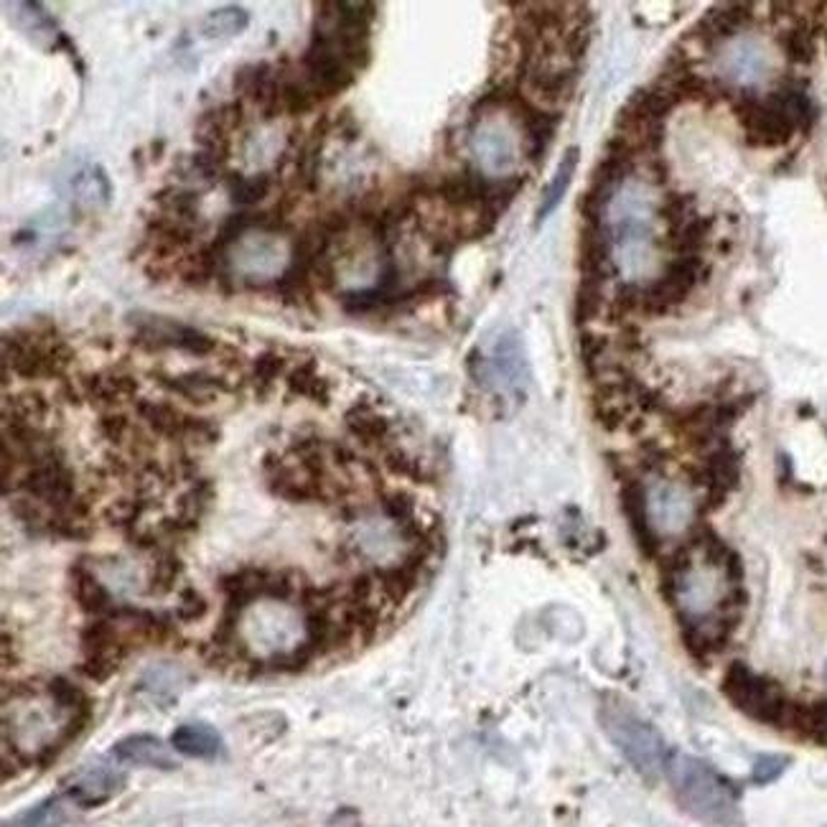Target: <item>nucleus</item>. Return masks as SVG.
I'll list each match as a JSON object with an SVG mask.
<instances>
[{"label": "nucleus", "instance_id": "1", "mask_svg": "<svg viewBox=\"0 0 827 827\" xmlns=\"http://www.w3.org/2000/svg\"><path fill=\"white\" fill-rule=\"evenodd\" d=\"M733 555L716 532L700 530L667 558V598L698 657L721 652L741 619L744 591L731 573Z\"/></svg>", "mask_w": 827, "mask_h": 827}, {"label": "nucleus", "instance_id": "2", "mask_svg": "<svg viewBox=\"0 0 827 827\" xmlns=\"http://www.w3.org/2000/svg\"><path fill=\"white\" fill-rule=\"evenodd\" d=\"M667 779L682 810L713 825H726L736 812V797L723 777H718L708 764L688 754H670L667 759Z\"/></svg>", "mask_w": 827, "mask_h": 827}, {"label": "nucleus", "instance_id": "3", "mask_svg": "<svg viewBox=\"0 0 827 827\" xmlns=\"http://www.w3.org/2000/svg\"><path fill=\"white\" fill-rule=\"evenodd\" d=\"M606 733L614 741L616 749L624 754V759L637 769L642 777L654 779L665 772L670 751H667L665 741L647 721L632 713V710L619 708V705H609L601 713Z\"/></svg>", "mask_w": 827, "mask_h": 827}, {"label": "nucleus", "instance_id": "4", "mask_svg": "<svg viewBox=\"0 0 827 827\" xmlns=\"http://www.w3.org/2000/svg\"><path fill=\"white\" fill-rule=\"evenodd\" d=\"M723 693L736 705L741 713L749 718L769 726H789L794 713V703L784 695L782 685L774 682L772 677L759 675L749 670L746 665H731L726 680H723Z\"/></svg>", "mask_w": 827, "mask_h": 827}, {"label": "nucleus", "instance_id": "5", "mask_svg": "<svg viewBox=\"0 0 827 827\" xmlns=\"http://www.w3.org/2000/svg\"><path fill=\"white\" fill-rule=\"evenodd\" d=\"M133 347L140 352L156 354L163 349H179V352L191 354V357H209L219 352V341L214 336L204 334L202 329L179 321L163 319V316H151L148 321H140L133 334Z\"/></svg>", "mask_w": 827, "mask_h": 827}, {"label": "nucleus", "instance_id": "6", "mask_svg": "<svg viewBox=\"0 0 827 827\" xmlns=\"http://www.w3.org/2000/svg\"><path fill=\"white\" fill-rule=\"evenodd\" d=\"M301 64L303 72H306L303 77L311 84V90L316 92L319 100L341 95V92L352 87L354 77H357L354 69L336 54L334 46L329 44V36L321 28H313L311 44L303 51Z\"/></svg>", "mask_w": 827, "mask_h": 827}, {"label": "nucleus", "instance_id": "7", "mask_svg": "<svg viewBox=\"0 0 827 827\" xmlns=\"http://www.w3.org/2000/svg\"><path fill=\"white\" fill-rule=\"evenodd\" d=\"M18 489L28 494L34 502L44 504L49 512H64L74 504L77 494V476L69 469L64 451H59L51 459L41 461V464L26 469L21 476Z\"/></svg>", "mask_w": 827, "mask_h": 827}, {"label": "nucleus", "instance_id": "8", "mask_svg": "<svg viewBox=\"0 0 827 827\" xmlns=\"http://www.w3.org/2000/svg\"><path fill=\"white\" fill-rule=\"evenodd\" d=\"M82 649L84 662L82 672L95 682H107L123 665L128 654V642L123 632L110 616H100L97 621L87 624L82 629Z\"/></svg>", "mask_w": 827, "mask_h": 827}, {"label": "nucleus", "instance_id": "9", "mask_svg": "<svg viewBox=\"0 0 827 827\" xmlns=\"http://www.w3.org/2000/svg\"><path fill=\"white\" fill-rule=\"evenodd\" d=\"M125 777L110 764H90L67 779L64 792L79 807H97L110 802L123 789Z\"/></svg>", "mask_w": 827, "mask_h": 827}, {"label": "nucleus", "instance_id": "10", "mask_svg": "<svg viewBox=\"0 0 827 827\" xmlns=\"http://www.w3.org/2000/svg\"><path fill=\"white\" fill-rule=\"evenodd\" d=\"M153 377H156V382L163 390L184 397L191 405H209L219 395H227V392L235 390L227 377L214 375V372H207V369H191V372H181V375L156 372Z\"/></svg>", "mask_w": 827, "mask_h": 827}, {"label": "nucleus", "instance_id": "11", "mask_svg": "<svg viewBox=\"0 0 827 827\" xmlns=\"http://www.w3.org/2000/svg\"><path fill=\"white\" fill-rule=\"evenodd\" d=\"M79 387L87 403H92L100 410H115L123 400L138 395L140 382L128 372H90L79 377Z\"/></svg>", "mask_w": 827, "mask_h": 827}, {"label": "nucleus", "instance_id": "12", "mask_svg": "<svg viewBox=\"0 0 827 827\" xmlns=\"http://www.w3.org/2000/svg\"><path fill=\"white\" fill-rule=\"evenodd\" d=\"M621 504H624V515H626V520H629V525H632L634 540L639 543L642 553L657 555L662 540L657 537V532H654L652 522H649L647 487H644L642 481H637V479L626 481L624 489H621Z\"/></svg>", "mask_w": 827, "mask_h": 827}, {"label": "nucleus", "instance_id": "13", "mask_svg": "<svg viewBox=\"0 0 827 827\" xmlns=\"http://www.w3.org/2000/svg\"><path fill=\"white\" fill-rule=\"evenodd\" d=\"M135 413L156 436L174 443H186L191 418H194V415L184 413V410L176 408L174 403H166V400H138Z\"/></svg>", "mask_w": 827, "mask_h": 827}, {"label": "nucleus", "instance_id": "14", "mask_svg": "<svg viewBox=\"0 0 827 827\" xmlns=\"http://www.w3.org/2000/svg\"><path fill=\"white\" fill-rule=\"evenodd\" d=\"M344 425L347 431L357 438L362 446L367 448H390L392 425L385 415L377 413L375 405L369 403H354L344 415Z\"/></svg>", "mask_w": 827, "mask_h": 827}, {"label": "nucleus", "instance_id": "15", "mask_svg": "<svg viewBox=\"0 0 827 827\" xmlns=\"http://www.w3.org/2000/svg\"><path fill=\"white\" fill-rule=\"evenodd\" d=\"M112 754H115V759L135 766H151V769H174L176 766L161 738L148 736V733L123 738V741L112 746Z\"/></svg>", "mask_w": 827, "mask_h": 827}, {"label": "nucleus", "instance_id": "16", "mask_svg": "<svg viewBox=\"0 0 827 827\" xmlns=\"http://www.w3.org/2000/svg\"><path fill=\"white\" fill-rule=\"evenodd\" d=\"M69 576H72V593L79 609L87 611V614H95L97 619H100V616H110L115 604H112V596L105 588V583L95 576V570L87 568V565L79 560V563L72 565Z\"/></svg>", "mask_w": 827, "mask_h": 827}, {"label": "nucleus", "instance_id": "17", "mask_svg": "<svg viewBox=\"0 0 827 827\" xmlns=\"http://www.w3.org/2000/svg\"><path fill=\"white\" fill-rule=\"evenodd\" d=\"M171 746L191 759H217L224 751L222 736L207 723H186L171 736Z\"/></svg>", "mask_w": 827, "mask_h": 827}, {"label": "nucleus", "instance_id": "18", "mask_svg": "<svg viewBox=\"0 0 827 827\" xmlns=\"http://www.w3.org/2000/svg\"><path fill=\"white\" fill-rule=\"evenodd\" d=\"M285 385H288V392L296 397H306L313 405H326L331 403V382L326 377L319 375V362L316 359H303L296 367L285 375Z\"/></svg>", "mask_w": 827, "mask_h": 827}, {"label": "nucleus", "instance_id": "19", "mask_svg": "<svg viewBox=\"0 0 827 827\" xmlns=\"http://www.w3.org/2000/svg\"><path fill=\"white\" fill-rule=\"evenodd\" d=\"M224 186H227L232 204L250 212V207H255V204L263 202L265 196H270V191H273V174L260 171L255 176H245L240 171H230V174L224 176Z\"/></svg>", "mask_w": 827, "mask_h": 827}, {"label": "nucleus", "instance_id": "20", "mask_svg": "<svg viewBox=\"0 0 827 827\" xmlns=\"http://www.w3.org/2000/svg\"><path fill=\"white\" fill-rule=\"evenodd\" d=\"M212 502H214L212 479L191 481V487L179 497V509H176V517H179L181 525L186 527V532L199 530V522L204 520V515L209 512Z\"/></svg>", "mask_w": 827, "mask_h": 827}, {"label": "nucleus", "instance_id": "21", "mask_svg": "<svg viewBox=\"0 0 827 827\" xmlns=\"http://www.w3.org/2000/svg\"><path fill=\"white\" fill-rule=\"evenodd\" d=\"M153 204H156L161 214H168V217L194 224L196 219H199L202 196H199V191L181 189V186L168 184L153 194Z\"/></svg>", "mask_w": 827, "mask_h": 827}, {"label": "nucleus", "instance_id": "22", "mask_svg": "<svg viewBox=\"0 0 827 827\" xmlns=\"http://www.w3.org/2000/svg\"><path fill=\"white\" fill-rule=\"evenodd\" d=\"M148 509H153V497H123L115 499L110 507L105 509V522L112 527V530H120L123 535H130L133 530H138L140 520L146 515Z\"/></svg>", "mask_w": 827, "mask_h": 827}, {"label": "nucleus", "instance_id": "23", "mask_svg": "<svg viewBox=\"0 0 827 827\" xmlns=\"http://www.w3.org/2000/svg\"><path fill=\"white\" fill-rule=\"evenodd\" d=\"M51 403L46 400L44 392L26 390L18 395H6V405H3V418H16L31 425H44L49 418Z\"/></svg>", "mask_w": 827, "mask_h": 827}, {"label": "nucleus", "instance_id": "24", "mask_svg": "<svg viewBox=\"0 0 827 827\" xmlns=\"http://www.w3.org/2000/svg\"><path fill=\"white\" fill-rule=\"evenodd\" d=\"M749 11H751V8L741 6V3H736V6L716 8V11H710L708 16L703 18V23L698 26V31H705L703 39H708V41L726 39V36L736 34L738 28H744V23L751 18Z\"/></svg>", "mask_w": 827, "mask_h": 827}, {"label": "nucleus", "instance_id": "25", "mask_svg": "<svg viewBox=\"0 0 827 827\" xmlns=\"http://www.w3.org/2000/svg\"><path fill=\"white\" fill-rule=\"evenodd\" d=\"M151 573H148V593L151 596H166L176 588L181 578V570H184V563L176 555L174 548H163L158 553H153Z\"/></svg>", "mask_w": 827, "mask_h": 827}, {"label": "nucleus", "instance_id": "26", "mask_svg": "<svg viewBox=\"0 0 827 827\" xmlns=\"http://www.w3.org/2000/svg\"><path fill=\"white\" fill-rule=\"evenodd\" d=\"M789 728H794L805 738H812L815 744L827 746V698L812 705H794Z\"/></svg>", "mask_w": 827, "mask_h": 827}, {"label": "nucleus", "instance_id": "27", "mask_svg": "<svg viewBox=\"0 0 827 827\" xmlns=\"http://www.w3.org/2000/svg\"><path fill=\"white\" fill-rule=\"evenodd\" d=\"M576 166H578V148H568V153H565L563 161H560V166H558V174H555V179L550 181V186L545 189L543 204H540V209H537V224L545 222L548 214L555 212V207L560 204L563 194L568 191L570 181H573Z\"/></svg>", "mask_w": 827, "mask_h": 827}, {"label": "nucleus", "instance_id": "28", "mask_svg": "<svg viewBox=\"0 0 827 827\" xmlns=\"http://www.w3.org/2000/svg\"><path fill=\"white\" fill-rule=\"evenodd\" d=\"M708 217H690L682 224L680 230H670L667 235V247L677 252V258H695V252L705 245V237L710 232Z\"/></svg>", "mask_w": 827, "mask_h": 827}, {"label": "nucleus", "instance_id": "29", "mask_svg": "<svg viewBox=\"0 0 827 827\" xmlns=\"http://www.w3.org/2000/svg\"><path fill=\"white\" fill-rule=\"evenodd\" d=\"M280 100H283V112H288L293 118H301V115H308L316 107L319 97L311 90L306 77H285V74H280Z\"/></svg>", "mask_w": 827, "mask_h": 827}, {"label": "nucleus", "instance_id": "30", "mask_svg": "<svg viewBox=\"0 0 827 827\" xmlns=\"http://www.w3.org/2000/svg\"><path fill=\"white\" fill-rule=\"evenodd\" d=\"M285 357L283 354L273 352V349H265V352H260L258 357H255V362H252V387H255V395L263 400V397H268L270 392H273L275 382H278V377L285 372Z\"/></svg>", "mask_w": 827, "mask_h": 827}, {"label": "nucleus", "instance_id": "31", "mask_svg": "<svg viewBox=\"0 0 827 827\" xmlns=\"http://www.w3.org/2000/svg\"><path fill=\"white\" fill-rule=\"evenodd\" d=\"M64 822H67V810H64L62 800L51 797V800L8 820L3 827H62Z\"/></svg>", "mask_w": 827, "mask_h": 827}, {"label": "nucleus", "instance_id": "32", "mask_svg": "<svg viewBox=\"0 0 827 827\" xmlns=\"http://www.w3.org/2000/svg\"><path fill=\"white\" fill-rule=\"evenodd\" d=\"M199 125H202V128H214V130H222V133L232 135L235 130H240L242 125H245V105H242V100L222 102V105L204 112L202 118H199Z\"/></svg>", "mask_w": 827, "mask_h": 827}, {"label": "nucleus", "instance_id": "33", "mask_svg": "<svg viewBox=\"0 0 827 827\" xmlns=\"http://www.w3.org/2000/svg\"><path fill=\"white\" fill-rule=\"evenodd\" d=\"M258 224H260V212H247V209H240V212L227 214L224 222L219 224V232H217V237H214V245H217L219 250L227 252V247L235 245V242L240 240L247 230L258 227Z\"/></svg>", "mask_w": 827, "mask_h": 827}, {"label": "nucleus", "instance_id": "34", "mask_svg": "<svg viewBox=\"0 0 827 827\" xmlns=\"http://www.w3.org/2000/svg\"><path fill=\"white\" fill-rule=\"evenodd\" d=\"M97 431H100V436L105 438L110 446L125 448L130 436H133L135 425L130 423L128 415L120 413V410H107V413H102L100 420H97Z\"/></svg>", "mask_w": 827, "mask_h": 827}, {"label": "nucleus", "instance_id": "35", "mask_svg": "<svg viewBox=\"0 0 827 827\" xmlns=\"http://www.w3.org/2000/svg\"><path fill=\"white\" fill-rule=\"evenodd\" d=\"M604 308V293H601V285L591 283V280H581V288L576 293V303H573V316H576V324H591L598 313Z\"/></svg>", "mask_w": 827, "mask_h": 827}, {"label": "nucleus", "instance_id": "36", "mask_svg": "<svg viewBox=\"0 0 827 827\" xmlns=\"http://www.w3.org/2000/svg\"><path fill=\"white\" fill-rule=\"evenodd\" d=\"M49 695L54 698V703L59 705V708L72 710L77 716H87V713H90V700H87V695H84L74 682H69L67 677H54V680L49 682Z\"/></svg>", "mask_w": 827, "mask_h": 827}, {"label": "nucleus", "instance_id": "37", "mask_svg": "<svg viewBox=\"0 0 827 827\" xmlns=\"http://www.w3.org/2000/svg\"><path fill=\"white\" fill-rule=\"evenodd\" d=\"M380 507L382 515H385L395 527H405L410 525V522L418 520V517H415L413 497H410L408 492H400V489H397V492L382 494Z\"/></svg>", "mask_w": 827, "mask_h": 827}, {"label": "nucleus", "instance_id": "38", "mask_svg": "<svg viewBox=\"0 0 827 827\" xmlns=\"http://www.w3.org/2000/svg\"><path fill=\"white\" fill-rule=\"evenodd\" d=\"M382 461H385L387 471L397 476H408V479H423V469H420V461H415L405 448L390 446L382 451Z\"/></svg>", "mask_w": 827, "mask_h": 827}, {"label": "nucleus", "instance_id": "39", "mask_svg": "<svg viewBox=\"0 0 827 827\" xmlns=\"http://www.w3.org/2000/svg\"><path fill=\"white\" fill-rule=\"evenodd\" d=\"M313 657H316V652L311 649V644L303 642L296 649H291V652L275 654L273 660L268 662V667L275 672H301L303 667L311 665Z\"/></svg>", "mask_w": 827, "mask_h": 827}, {"label": "nucleus", "instance_id": "40", "mask_svg": "<svg viewBox=\"0 0 827 827\" xmlns=\"http://www.w3.org/2000/svg\"><path fill=\"white\" fill-rule=\"evenodd\" d=\"M784 49H787L789 59L797 64H810L815 59V39L807 28H794L784 39Z\"/></svg>", "mask_w": 827, "mask_h": 827}, {"label": "nucleus", "instance_id": "41", "mask_svg": "<svg viewBox=\"0 0 827 827\" xmlns=\"http://www.w3.org/2000/svg\"><path fill=\"white\" fill-rule=\"evenodd\" d=\"M207 598L202 596V593L196 591V588L186 586L181 588L179 593V606H176V619L184 621V624H191V621H199L204 619V614H207Z\"/></svg>", "mask_w": 827, "mask_h": 827}, {"label": "nucleus", "instance_id": "42", "mask_svg": "<svg viewBox=\"0 0 827 827\" xmlns=\"http://www.w3.org/2000/svg\"><path fill=\"white\" fill-rule=\"evenodd\" d=\"M695 199L690 194H670L667 196L665 207L660 209V217L670 224V230H680L682 224L690 219V209H693Z\"/></svg>", "mask_w": 827, "mask_h": 827}, {"label": "nucleus", "instance_id": "43", "mask_svg": "<svg viewBox=\"0 0 827 827\" xmlns=\"http://www.w3.org/2000/svg\"><path fill=\"white\" fill-rule=\"evenodd\" d=\"M352 212L349 209H331V212L321 214L319 219H316V224H319L321 230L326 232V235L334 240V237H341L344 232L352 227Z\"/></svg>", "mask_w": 827, "mask_h": 827}, {"label": "nucleus", "instance_id": "44", "mask_svg": "<svg viewBox=\"0 0 827 827\" xmlns=\"http://www.w3.org/2000/svg\"><path fill=\"white\" fill-rule=\"evenodd\" d=\"M313 285H319L321 291H334L336 288V265L329 255L313 265Z\"/></svg>", "mask_w": 827, "mask_h": 827}, {"label": "nucleus", "instance_id": "45", "mask_svg": "<svg viewBox=\"0 0 827 827\" xmlns=\"http://www.w3.org/2000/svg\"><path fill=\"white\" fill-rule=\"evenodd\" d=\"M331 130H336V133L347 140V143L357 140V135H359V125H357V120L352 118V112L349 110H344L341 115H336V118L331 120Z\"/></svg>", "mask_w": 827, "mask_h": 827}, {"label": "nucleus", "instance_id": "46", "mask_svg": "<svg viewBox=\"0 0 827 827\" xmlns=\"http://www.w3.org/2000/svg\"><path fill=\"white\" fill-rule=\"evenodd\" d=\"M143 270H146V275L153 280V283H163V280L168 278V270L163 263H153L151 260V263H148Z\"/></svg>", "mask_w": 827, "mask_h": 827}, {"label": "nucleus", "instance_id": "47", "mask_svg": "<svg viewBox=\"0 0 827 827\" xmlns=\"http://www.w3.org/2000/svg\"><path fill=\"white\" fill-rule=\"evenodd\" d=\"M163 148H166V140H153L151 143V153H153V161H161L163 158Z\"/></svg>", "mask_w": 827, "mask_h": 827}]
</instances>
